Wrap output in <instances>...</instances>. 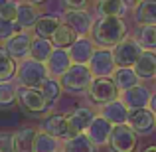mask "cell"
Wrapping results in <instances>:
<instances>
[{"mask_svg":"<svg viewBox=\"0 0 156 152\" xmlns=\"http://www.w3.org/2000/svg\"><path fill=\"white\" fill-rule=\"evenodd\" d=\"M91 38L101 48H115L121 40L126 38V24L117 16H101L91 26Z\"/></svg>","mask_w":156,"mask_h":152,"instance_id":"6da1fadb","label":"cell"},{"mask_svg":"<svg viewBox=\"0 0 156 152\" xmlns=\"http://www.w3.org/2000/svg\"><path fill=\"white\" fill-rule=\"evenodd\" d=\"M16 79H18L20 87L42 89V85L50 79V71H48L46 63L34 59V57H26V59H22L18 63Z\"/></svg>","mask_w":156,"mask_h":152,"instance_id":"7a4b0ae2","label":"cell"},{"mask_svg":"<svg viewBox=\"0 0 156 152\" xmlns=\"http://www.w3.org/2000/svg\"><path fill=\"white\" fill-rule=\"evenodd\" d=\"M95 79L89 69V65H83V63H73L63 75L59 77V83L63 87V91L67 93H83L89 89L91 81Z\"/></svg>","mask_w":156,"mask_h":152,"instance_id":"3957f363","label":"cell"},{"mask_svg":"<svg viewBox=\"0 0 156 152\" xmlns=\"http://www.w3.org/2000/svg\"><path fill=\"white\" fill-rule=\"evenodd\" d=\"M87 95H89L91 103L103 107V105H109V103L117 101L121 91H119L117 83L113 81V77H95L87 89Z\"/></svg>","mask_w":156,"mask_h":152,"instance_id":"277c9868","label":"cell"},{"mask_svg":"<svg viewBox=\"0 0 156 152\" xmlns=\"http://www.w3.org/2000/svg\"><path fill=\"white\" fill-rule=\"evenodd\" d=\"M140 53H142L140 44L136 42V38H129V36L125 40H121L113 50L115 61H117L119 67H134Z\"/></svg>","mask_w":156,"mask_h":152,"instance_id":"5b68a950","label":"cell"},{"mask_svg":"<svg viewBox=\"0 0 156 152\" xmlns=\"http://www.w3.org/2000/svg\"><path fill=\"white\" fill-rule=\"evenodd\" d=\"M109 144L115 152H134L136 150V133L133 130V126L129 122L115 125Z\"/></svg>","mask_w":156,"mask_h":152,"instance_id":"8992f818","label":"cell"},{"mask_svg":"<svg viewBox=\"0 0 156 152\" xmlns=\"http://www.w3.org/2000/svg\"><path fill=\"white\" fill-rule=\"evenodd\" d=\"M89 69H91L93 77H113V73L117 71V61L111 50H95L91 61H89Z\"/></svg>","mask_w":156,"mask_h":152,"instance_id":"52a82bcc","label":"cell"},{"mask_svg":"<svg viewBox=\"0 0 156 152\" xmlns=\"http://www.w3.org/2000/svg\"><path fill=\"white\" fill-rule=\"evenodd\" d=\"M18 103L28 111V113H44L48 109V99L44 97L42 89H32V87H18Z\"/></svg>","mask_w":156,"mask_h":152,"instance_id":"ba28073f","label":"cell"},{"mask_svg":"<svg viewBox=\"0 0 156 152\" xmlns=\"http://www.w3.org/2000/svg\"><path fill=\"white\" fill-rule=\"evenodd\" d=\"M129 125L136 134H150L156 126V115L150 109H130L129 111Z\"/></svg>","mask_w":156,"mask_h":152,"instance_id":"9c48e42d","label":"cell"},{"mask_svg":"<svg viewBox=\"0 0 156 152\" xmlns=\"http://www.w3.org/2000/svg\"><path fill=\"white\" fill-rule=\"evenodd\" d=\"M113 126L115 125H111L103 115H97V117L93 118V122L89 125V129L85 130V134H87V136L93 140V144L99 148V146H105V144H109V142H111Z\"/></svg>","mask_w":156,"mask_h":152,"instance_id":"30bf717a","label":"cell"},{"mask_svg":"<svg viewBox=\"0 0 156 152\" xmlns=\"http://www.w3.org/2000/svg\"><path fill=\"white\" fill-rule=\"evenodd\" d=\"M4 48L6 51L10 53L14 59H26L30 55V50H32V36L28 32H16L12 38H8L4 42Z\"/></svg>","mask_w":156,"mask_h":152,"instance_id":"8fae6325","label":"cell"},{"mask_svg":"<svg viewBox=\"0 0 156 152\" xmlns=\"http://www.w3.org/2000/svg\"><path fill=\"white\" fill-rule=\"evenodd\" d=\"M42 130L53 138H63V140H67V138H71L75 134L67 122V117H63V115H50L48 118H44Z\"/></svg>","mask_w":156,"mask_h":152,"instance_id":"7c38bea8","label":"cell"},{"mask_svg":"<svg viewBox=\"0 0 156 152\" xmlns=\"http://www.w3.org/2000/svg\"><path fill=\"white\" fill-rule=\"evenodd\" d=\"M69 55H71L73 63H83L87 65L91 61L93 53H95V42L93 38H87V36H79V38L73 42L71 48H67Z\"/></svg>","mask_w":156,"mask_h":152,"instance_id":"4fadbf2b","label":"cell"},{"mask_svg":"<svg viewBox=\"0 0 156 152\" xmlns=\"http://www.w3.org/2000/svg\"><path fill=\"white\" fill-rule=\"evenodd\" d=\"M46 65H48V71H50V77L59 79V77L73 65V59H71V55H69V51L65 50V48H55Z\"/></svg>","mask_w":156,"mask_h":152,"instance_id":"5bb4252c","label":"cell"},{"mask_svg":"<svg viewBox=\"0 0 156 152\" xmlns=\"http://www.w3.org/2000/svg\"><path fill=\"white\" fill-rule=\"evenodd\" d=\"M122 103H125L129 109H144V107H148L150 103V91L148 87H144V85H134V87L126 89V91H122Z\"/></svg>","mask_w":156,"mask_h":152,"instance_id":"9a60e30c","label":"cell"},{"mask_svg":"<svg viewBox=\"0 0 156 152\" xmlns=\"http://www.w3.org/2000/svg\"><path fill=\"white\" fill-rule=\"evenodd\" d=\"M95 117H97L95 111H91L89 107H77L67 115V122L71 126V130L77 134V133H85Z\"/></svg>","mask_w":156,"mask_h":152,"instance_id":"2e32d148","label":"cell"},{"mask_svg":"<svg viewBox=\"0 0 156 152\" xmlns=\"http://www.w3.org/2000/svg\"><path fill=\"white\" fill-rule=\"evenodd\" d=\"M63 22L67 26H71L79 36H87L91 32V26H93L91 16L85 10H67L63 14Z\"/></svg>","mask_w":156,"mask_h":152,"instance_id":"e0dca14e","label":"cell"},{"mask_svg":"<svg viewBox=\"0 0 156 152\" xmlns=\"http://www.w3.org/2000/svg\"><path fill=\"white\" fill-rule=\"evenodd\" d=\"M129 111L130 109L122 103V99H117V101L109 103V105H103L101 115L111 125H125V122H129Z\"/></svg>","mask_w":156,"mask_h":152,"instance_id":"ac0fdd59","label":"cell"},{"mask_svg":"<svg viewBox=\"0 0 156 152\" xmlns=\"http://www.w3.org/2000/svg\"><path fill=\"white\" fill-rule=\"evenodd\" d=\"M134 71L140 79H154L156 77V51L154 50H142L138 61L134 63Z\"/></svg>","mask_w":156,"mask_h":152,"instance_id":"d6986e66","label":"cell"},{"mask_svg":"<svg viewBox=\"0 0 156 152\" xmlns=\"http://www.w3.org/2000/svg\"><path fill=\"white\" fill-rule=\"evenodd\" d=\"M134 22L138 26H156V0H140L134 6Z\"/></svg>","mask_w":156,"mask_h":152,"instance_id":"ffe728a7","label":"cell"},{"mask_svg":"<svg viewBox=\"0 0 156 152\" xmlns=\"http://www.w3.org/2000/svg\"><path fill=\"white\" fill-rule=\"evenodd\" d=\"M38 130L34 126H22L14 133V150L16 152H34Z\"/></svg>","mask_w":156,"mask_h":152,"instance_id":"44dd1931","label":"cell"},{"mask_svg":"<svg viewBox=\"0 0 156 152\" xmlns=\"http://www.w3.org/2000/svg\"><path fill=\"white\" fill-rule=\"evenodd\" d=\"M40 16H42V14L38 12L36 4H32V2H20L16 24H18L22 30H30V28L36 26V22L40 20Z\"/></svg>","mask_w":156,"mask_h":152,"instance_id":"7402d4cb","label":"cell"},{"mask_svg":"<svg viewBox=\"0 0 156 152\" xmlns=\"http://www.w3.org/2000/svg\"><path fill=\"white\" fill-rule=\"evenodd\" d=\"M113 81L117 83L119 91H126L140 83V77L134 71V67H117V71L113 73Z\"/></svg>","mask_w":156,"mask_h":152,"instance_id":"603a6c76","label":"cell"},{"mask_svg":"<svg viewBox=\"0 0 156 152\" xmlns=\"http://www.w3.org/2000/svg\"><path fill=\"white\" fill-rule=\"evenodd\" d=\"M63 152H97V146L85 133H77L65 140Z\"/></svg>","mask_w":156,"mask_h":152,"instance_id":"cb8c5ba5","label":"cell"},{"mask_svg":"<svg viewBox=\"0 0 156 152\" xmlns=\"http://www.w3.org/2000/svg\"><path fill=\"white\" fill-rule=\"evenodd\" d=\"M53 50H55V46H53L51 40H48V38H38V36H36V38L32 40L30 57L42 61V63H48V59H50V55L53 53Z\"/></svg>","mask_w":156,"mask_h":152,"instance_id":"d4e9b609","label":"cell"},{"mask_svg":"<svg viewBox=\"0 0 156 152\" xmlns=\"http://www.w3.org/2000/svg\"><path fill=\"white\" fill-rule=\"evenodd\" d=\"M77 38H79V34H77L71 26H67L65 22H61L59 28L53 32L51 42H53V46H55V48H65V50H67V48L73 46V42H75Z\"/></svg>","mask_w":156,"mask_h":152,"instance_id":"484cf974","label":"cell"},{"mask_svg":"<svg viewBox=\"0 0 156 152\" xmlns=\"http://www.w3.org/2000/svg\"><path fill=\"white\" fill-rule=\"evenodd\" d=\"M18 71V65H16V59L6 51V48H0V83L4 81H10L12 77Z\"/></svg>","mask_w":156,"mask_h":152,"instance_id":"4316f807","label":"cell"},{"mask_svg":"<svg viewBox=\"0 0 156 152\" xmlns=\"http://www.w3.org/2000/svg\"><path fill=\"white\" fill-rule=\"evenodd\" d=\"M59 20L55 18V16H40V20L36 22V26H34V34L38 36V38H48V40H51V36H53V32L59 28Z\"/></svg>","mask_w":156,"mask_h":152,"instance_id":"83f0119b","label":"cell"},{"mask_svg":"<svg viewBox=\"0 0 156 152\" xmlns=\"http://www.w3.org/2000/svg\"><path fill=\"white\" fill-rule=\"evenodd\" d=\"M126 4L122 0H101L97 4V10L101 12V16H117V18H122L126 14Z\"/></svg>","mask_w":156,"mask_h":152,"instance_id":"f1b7e54d","label":"cell"},{"mask_svg":"<svg viewBox=\"0 0 156 152\" xmlns=\"http://www.w3.org/2000/svg\"><path fill=\"white\" fill-rule=\"evenodd\" d=\"M16 101H18V89L10 81L0 83V109H10Z\"/></svg>","mask_w":156,"mask_h":152,"instance_id":"f546056e","label":"cell"},{"mask_svg":"<svg viewBox=\"0 0 156 152\" xmlns=\"http://www.w3.org/2000/svg\"><path fill=\"white\" fill-rule=\"evenodd\" d=\"M59 138H53L48 133L40 130L38 136H36V144H34V152H57V146H59Z\"/></svg>","mask_w":156,"mask_h":152,"instance_id":"4dcf8cb0","label":"cell"},{"mask_svg":"<svg viewBox=\"0 0 156 152\" xmlns=\"http://www.w3.org/2000/svg\"><path fill=\"white\" fill-rule=\"evenodd\" d=\"M136 42L144 50H156V26H140L136 34Z\"/></svg>","mask_w":156,"mask_h":152,"instance_id":"1f68e13d","label":"cell"},{"mask_svg":"<svg viewBox=\"0 0 156 152\" xmlns=\"http://www.w3.org/2000/svg\"><path fill=\"white\" fill-rule=\"evenodd\" d=\"M61 91H63V87H61L59 79H55V77H50V79L42 85V93H44V97L48 99L50 105H51V103H55L61 97Z\"/></svg>","mask_w":156,"mask_h":152,"instance_id":"d6a6232c","label":"cell"},{"mask_svg":"<svg viewBox=\"0 0 156 152\" xmlns=\"http://www.w3.org/2000/svg\"><path fill=\"white\" fill-rule=\"evenodd\" d=\"M16 32H22V28H20L18 24L10 22V20H2V18H0V42L4 44L8 38H12Z\"/></svg>","mask_w":156,"mask_h":152,"instance_id":"836d02e7","label":"cell"},{"mask_svg":"<svg viewBox=\"0 0 156 152\" xmlns=\"http://www.w3.org/2000/svg\"><path fill=\"white\" fill-rule=\"evenodd\" d=\"M18 2H2L0 4V18L2 20H10V22H16L18 18Z\"/></svg>","mask_w":156,"mask_h":152,"instance_id":"e575fe53","label":"cell"},{"mask_svg":"<svg viewBox=\"0 0 156 152\" xmlns=\"http://www.w3.org/2000/svg\"><path fill=\"white\" fill-rule=\"evenodd\" d=\"M0 152H16L14 150V133H0Z\"/></svg>","mask_w":156,"mask_h":152,"instance_id":"d590c367","label":"cell"},{"mask_svg":"<svg viewBox=\"0 0 156 152\" xmlns=\"http://www.w3.org/2000/svg\"><path fill=\"white\" fill-rule=\"evenodd\" d=\"M67 6V10H85L89 6V0H61Z\"/></svg>","mask_w":156,"mask_h":152,"instance_id":"8d00e7d4","label":"cell"},{"mask_svg":"<svg viewBox=\"0 0 156 152\" xmlns=\"http://www.w3.org/2000/svg\"><path fill=\"white\" fill-rule=\"evenodd\" d=\"M148 107H150V111H152V113L156 115V93L152 97H150V103H148Z\"/></svg>","mask_w":156,"mask_h":152,"instance_id":"74e56055","label":"cell"},{"mask_svg":"<svg viewBox=\"0 0 156 152\" xmlns=\"http://www.w3.org/2000/svg\"><path fill=\"white\" fill-rule=\"evenodd\" d=\"M122 2H125L126 6H136V4L140 2V0H122Z\"/></svg>","mask_w":156,"mask_h":152,"instance_id":"f35d334b","label":"cell"},{"mask_svg":"<svg viewBox=\"0 0 156 152\" xmlns=\"http://www.w3.org/2000/svg\"><path fill=\"white\" fill-rule=\"evenodd\" d=\"M142 152H156V144H150V146H146Z\"/></svg>","mask_w":156,"mask_h":152,"instance_id":"ab89813d","label":"cell"},{"mask_svg":"<svg viewBox=\"0 0 156 152\" xmlns=\"http://www.w3.org/2000/svg\"><path fill=\"white\" fill-rule=\"evenodd\" d=\"M28 2H32V4H42V2H46V0H28Z\"/></svg>","mask_w":156,"mask_h":152,"instance_id":"60d3db41","label":"cell"},{"mask_svg":"<svg viewBox=\"0 0 156 152\" xmlns=\"http://www.w3.org/2000/svg\"><path fill=\"white\" fill-rule=\"evenodd\" d=\"M8 2H18L20 4V0H8Z\"/></svg>","mask_w":156,"mask_h":152,"instance_id":"b9f144b4","label":"cell"},{"mask_svg":"<svg viewBox=\"0 0 156 152\" xmlns=\"http://www.w3.org/2000/svg\"><path fill=\"white\" fill-rule=\"evenodd\" d=\"M2 2H6V0H0V4H2Z\"/></svg>","mask_w":156,"mask_h":152,"instance_id":"7bdbcfd3","label":"cell"},{"mask_svg":"<svg viewBox=\"0 0 156 152\" xmlns=\"http://www.w3.org/2000/svg\"><path fill=\"white\" fill-rule=\"evenodd\" d=\"M57 152H63V150H57Z\"/></svg>","mask_w":156,"mask_h":152,"instance_id":"ee69618b","label":"cell"}]
</instances>
